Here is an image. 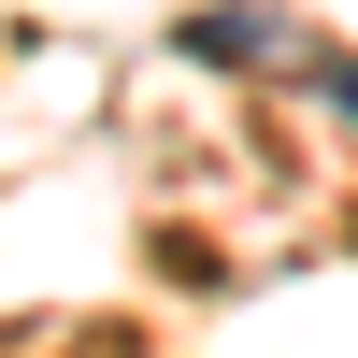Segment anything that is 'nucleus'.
<instances>
[{
  "label": "nucleus",
  "mask_w": 358,
  "mask_h": 358,
  "mask_svg": "<svg viewBox=\"0 0 358 358\" xmlns=\"http://www.w3.org/2000/svg\"><path fill=\"white\" fill-rule=\"evenodd\" d=\"M187 57H244V72H315V43L273 15V0H244V15H187Z\"/></svg>",
  "instance_id": "nucleus-1"
},
{
  "label": "nucleus",
  "mask_w": 358,
  "mask_h": 358,
  "mask_svg": "<svg viewBox=\"0 0 358 358\" xmlns=\"http://www.w3.org/2000/svg\"><path fill=\"white\" fill-rule=\"evenodd\" d=\"M315 101H330L344 129H358V57H315Z\"/></svg>",
  "instance_id": "nucleus-2"
}]
</instances>
